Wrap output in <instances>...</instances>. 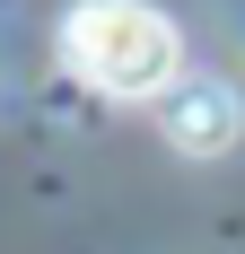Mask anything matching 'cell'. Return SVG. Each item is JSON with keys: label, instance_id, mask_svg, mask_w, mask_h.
I'll return each instance as SVG.
<instances>
[{"label": "cell", "instance_id": "obj_1", "mask_svg": "<svg viewBox=\"0 0 245 254\" xmlns=\"http://www.w3.org/2000/svg\"><path fill=\"white\" fill-rule=\"evenodd\" d=\"M61 62L97 97H122V105H149V97L184 88V35L149 0H79L61 18Z\"/></svg>", "mask_w": 245, "mask_h": 254}, {"label": "cell", "instance_id": "obj_2", "mask_svg": "<svg viewBox=\"0 0 245 254\" xmlns=\"http://www.w3.org/2000/svg\"><path fill=\"white\" fill-rule=\"evenodd\" d=\"M158 114H167V140H175V149H228V140L245 131V105H237L228 79H184Z\"/></svg>", "mask_w": 245, "mask_h": 254}]
</instances>
